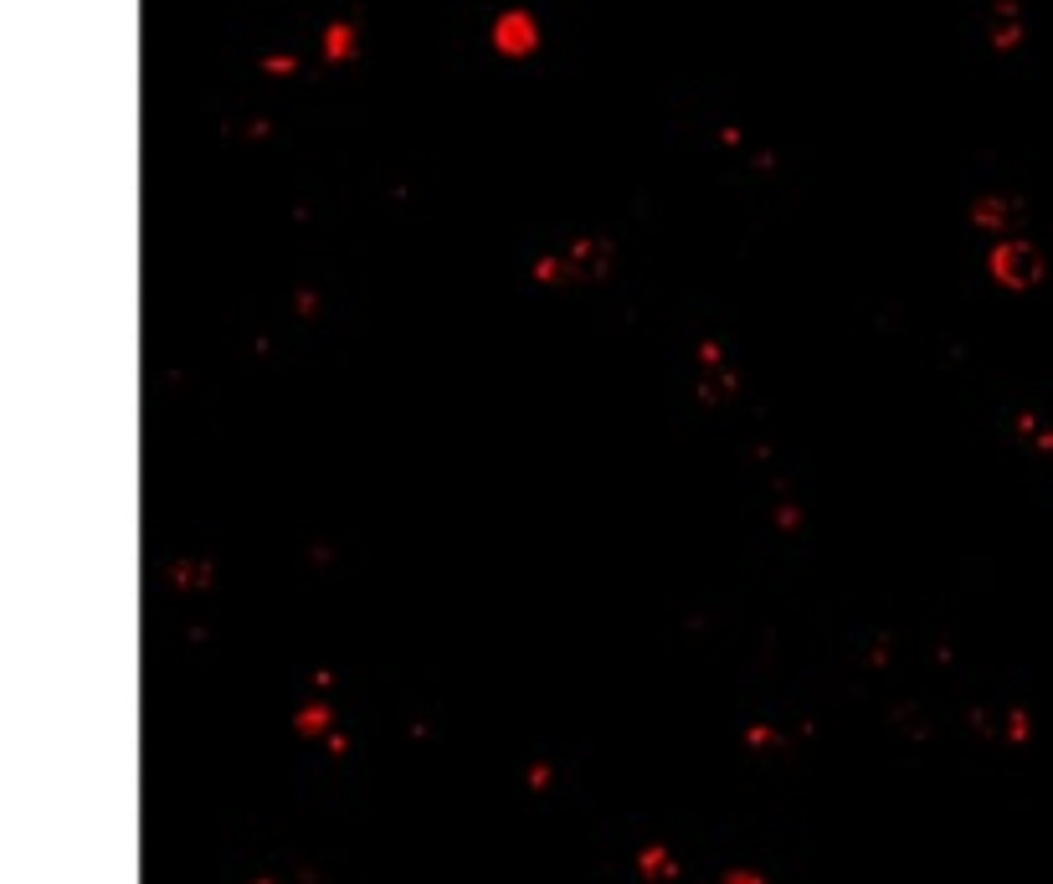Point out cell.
Instances as JSON below:
<instances>
[{
	"instance_id": "cell-1",
	"label": "cell",
	"mask_w": 1053,
	"mask_h": 884,
	"mask_svg": "<svg viewBox=\"0 0 1053 884\" xmlns=\"http://www.w3.org/2000/svg\"><path fill=\"white\" fill-rule=\"evenodd\" d=\"M493 36H499V47H504V51H525V47H535V16H504Z\"/></svg>"
}]
</instances>
